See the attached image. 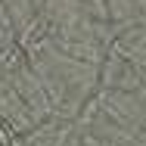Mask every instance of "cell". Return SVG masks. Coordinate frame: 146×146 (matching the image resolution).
<instances>
[{"label":"cell","mask_w":146,"mask_h":146,"mask_svg":"<svg viewBox=\"0 0 146 146\" xmlns=\"http://www.w3.org/2000/svg\"><path fill=\"white\" fill-rule=\"evenodd\" d=\"M37 75L50 96V106H56L62 112H75L87 100L96 81V72L90 65H84L78 56L59 50L47 40L40 44V53H37Z\"/></svg>","instance_id":"1"}]
</instances>
